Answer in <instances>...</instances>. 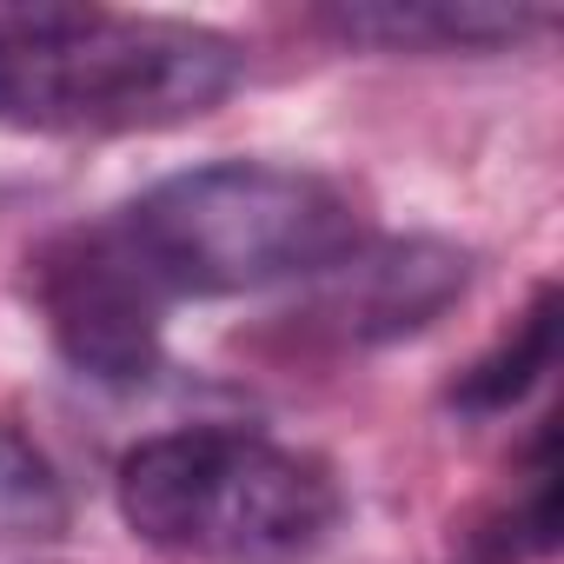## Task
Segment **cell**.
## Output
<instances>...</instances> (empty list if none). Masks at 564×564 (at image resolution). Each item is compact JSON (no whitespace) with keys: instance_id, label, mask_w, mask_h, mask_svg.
Masks as SVG:
<instances>
[{"instance_id":"cell-1","label":"cell","mask_w":564,"mask_h":564,"mask_svg":"<svg viewBox=\"0 0 564 564\" xmlns=\"http://www.w3.org/2000/svg\"><path fill=\"white\" fill-rule=\"evenodd\" d=\"M239 47L193 21L107 8H0V127L21 133H160L213 113Z\"/></svg>"},{"instance_id":"cell-2","label":"cell","mask_w":564,"mask_h":564,"mask_svg":"<svg viewBox=\"0 0 564 564\" xmlns=\"http://www.w3.org/2000/svg\"><path fill=\"white\" fill-rule=\"evenodd\" d=\"M166 300H232L319 279L359 252V206L339 180L272 160H213L113 213Z\"/></svg>"},{"instance_id":"cell-3","label":"cell","mask_w":564,"mask_h":564,"mask_svg":"<svg viewBox=\"0 0 564 564\" xmlns=\"http://www.w3.org/2000/svg\"><path fill=\"white\" fill-rule=\"evenodd\" d=\"M120 518L140 544L186 564H306L339 531V478L279 438L193 425L120 458Z\"/></svg>"},{"instance_id":"cell-4","label":"cell","mask_w":564,"mask_h":564,"mask_svg":"<svg viewBox=\"0 0 564 564\" xmlns=\"http://www.w3.org/2000/svg\"><path fill=\"white\" fill-rule=\"evenodd\" d=\"M34 306L61 346V359L100 386H140L160 366V326H166V293L147 279L133 246L120 239L113 213L94 226L54 232L34 259Z\"/></svg>"},{"instance_id":"cell-5","label":"cell","mask_w":564,"mask_h":564,"mask_svg":"<svg viewBox=\"0 0 564 564\" xmlns=\"http://www.w3.org/2000/svg\"><path fill=\"white\" fill-rule=\"evenodd\" d=\"M333 293L319 300V319L339 326V339L352 346H379V339H405L419 326H432L458 293H465V252L445 239H392L379 252H352L333 265Z\"/></svg>"},{"instance_id":"cell-6","label":"cell","mask_w":564,"mask_h":564,"mask_svg":"<svg viewBox=\"0 0 564 564\" xmlns=\"http://www.w3.org/2000/svg\"><path fill=\"white\" fill-rule=\"evenodd\" d=\"M333 28L346 41H372L392 54H485L531 34L538 14L485 8V0H372V8H339Z\"/></svg>"},{"instance_id":"cell-7","label":"cell","mask_w":564,"mask_h":564,"mask_svg":"<svg viewBox=\"0 0 564 564\" xmlns=\"http://www.w3.org/2000/svg\"><path fill=\"white\" fill-rule=\"evenodd\" d=\"M551 352H557V286H538L531 293V306L511 319V333L485 352V359H471L465 372H458V386H452V405L458 412H511L544 372H551Z\"/></svg>"},{"instance_id":"cell-8","label":"cell","mask_w":564,"mask_h":564,"mask_svg":"<svg viewBox=\"0 0 564 564\" xmlns=\"http://www.w3.org/2000/svg\"><path fill=\"white\" fill-rule=\"evenodd\" d=\"M61 524H67V485L54 458L14 425H0V544H41Z\"/></svg>"}]
</instances>
